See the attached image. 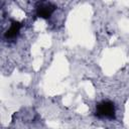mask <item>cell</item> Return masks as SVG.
Wrapping results in <instances>:
<instances>
[{"label":"cell","instance_id":"cell-1","mask_svg":"<svg viewBox=\"0 0 129 129\" xmlns=\"http://www.w3.org/2000/svg\"><path fill=\"white\" fill-rule=\"evenodd\" d=\"M95 115L99 118H107V119H115L116 117V108L113 102L104 100L97 104Z\"/></svg>","mask_w":129,"mask_h":129},{"label":"cell","instance_id":"cell-2","mask_svg":"<svg viewBox=\"0 0 129 129\" xmlns=\"http://www.w3.org/2000/svg\"><path fill=\"white\" fill-rule=\"evenodd\" d=\"M35 8H36V16L43 19H48L55 10V6L52 3L44 2V1L38 2Z\"/></svg>","mask_w":129,"mask_h":129},{"label":"cell","instance_id":"cell-3","mask_svg":"<svg viewBox=\"0 0 129 129\" xmlns=\"http://www.w3.org/2000/svg\"><path fill=\"white\" fill-rule=\"evenodd\" d=\"M21 23L20 22H18V21H12L11 22V24H10V26H9V28L5 31V33H4V37L8 40H11V39H14V38H16V36L19 34V32H20V29H21Z\"/></svg>","mask_w":129,"mask_h":129}]
</instances>
